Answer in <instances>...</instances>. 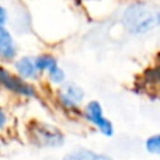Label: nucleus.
Segmentation results:
<instances>
[{"instance_id":"obj_1","label":"nucleus","mask_w":160,"mask_h":160,"mask_svg":"<svg viewBox=\"0 0 160 160\" xmlns=\"http://www.w3.org/2000/svg\"><path fill=\"white\" fill-rule=\"evenodd\" d=\"M122 22L132 34H145L160 27V10L145 4H132L122 14Z\"/></svg>"},{"instance_id":"obj_2","label":"nucleus","mask_w":160,"mask_h":160,"mask_svg":"<svg viewBox=\"0 0 160 160\" xmlns=\"http://www.w3.org/2000/svg\"><path fill=\"white\" fill-rule=\"evenodd\" d=\"M83 115H84V118L87 119L90 124H93L94 127L97 128V131H98L101 135L107 136V138L114 135L112 122L104 115V110H102L101 104H100L98 101H96V100L88 101L84 107Z\"/></svg>"},{"instance_id":"obj_3","label":"nucleus","mask_w":160,"mask_h":160,"mask_svg":"<svg viewBox=\"0 0 160 160\" xmlns=\"http://www.w3.org/2000/svg\"><path fill=\"white\" fill-rule=\"evenodd\" d=\"M32 141L39 146L59 148L63 145V135L55 127L38 124L32 128Z\"/></svg>"},{"instance_id":"obj_4","label":"nucleus","mask_w":160,"mask_h":160,"mask_svg":"<svg viewBox=\"0 0 160 160\" xmlns=\"http://www.w3.org/2000/svg\"><path fill=\"white\" fill-rule=\"evenodd\" d=\"M58 100L66 110H78V107L84 100V91L75 83H65L58 91Z\"/></svg>"},{"instance_id":"obj_5","label":"nucleus","mask_w":160,"mask_h":160,"mask_svg":"<svg viewBox=\"0 0 160 160\" xmlns=\"http://www.w3.org/2000/svg\"><path fill=\"white\" fill-rule=\"evenodd\" d=\"M2 84L4 88L13 91L16 94L24 97H34L35 96V88L27 83V80L21 79L20 76L10 75L6 69H2Z\"/></svg>"},{"instance_id":"obj_6","label":"nucleus","mask_w":160,"mask_h":160,"mask_svg":"<svg viewBox=\"0 0 160 160\" xmlns=\"http://www.w3.org/2000/svg\"><path fill=\"white\" fill-rule=\"evenodd\" d=\"M14 70L17 76L24 80H35L39 78V70L34 56H21L14 62Z\"/></svg>"},{"instance_id":"obj_7","label":"nucleus","mask_w":160,"mask_h":160,"mask_svg":"<svg viewBox=\"0 0 160 160\" xmlns=\"http://www.w3.org/2000/svg\"><path fill=\"white\" fill-rule=\"evenodd\" d=\"M17 55V47L11 32L6 27H0V56L3 61H11Z\"/></svg>"},{"instance_id":"obj_8","label":"nucleus","mask_w":160,"mask_h":160,"mask_svg":"<svg viewBox=\"0 0 160 160\" xmlns=\"http://www.w3.org/2000/svg\"><path fill=\"white\" fill-rule=\"evenodd\" d=\"M62 160H114V159L108 158L105 155H101V153H96L88 149H78L65 155V158Z\"/></svg>"},{"instance_id":"obj_9","label":"nucleus","mask_w":160,"mask_h":160,"mask_svg":"<svg viewBox=\"0 0 160 160\" xmlns=\"http://www.w3.org/2000/svg\"><path fill=\"white\" fill-rule=\"evenodd\" d=\"M35 62H37V68H38L39 72H49L53 68L59 66L58 61H56L55 56L49 55V53H42V55L35 56Z\"/></svg>"},{"instance_id":"obj_10","label":"nucleus","mask_w":160,"mask_h":160,"mask_svg":"<svg viewBox=\"0 0 160 160\" xmlns=\"http://www.w3.org/2000/svg\"><path fill=\"white\" fill-rule=\"evenodd\" d=\"M47 75H48V80H49L52 84H55V86L65 84L66 75H65V72H63V69H62V68H59V66L53 68V69L49 70Z\"/></svg>"},{"instance_id":"obj_11","label":"nucleus","mask_w":160,"mask_h":160,"mask_svg":"<svg viewBox=\"0 0 160 160\" xmlns=\"http://www.w3.org/2000/svg\"><path fill=\"white\" fill-rule=\"evenodd\" d=\"M145 149L152 155L160 156V133H155V135L149 136L145 142Z\"/></svg>"},{"instance_id":"obj_12","label":"nucleus","mask_w":160,"mask_h":160,"mask_svg":"<svg viewBox=\"0 0 160 160\" xmlns=\"http://www.w3.org/2000/svg\"><path fill=\"white\" fill-rule=\"evenodd\" d=\"M7 22V8L6 7H0V27H6Z\"/></svg>"}]
</instances>
